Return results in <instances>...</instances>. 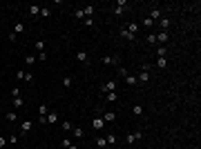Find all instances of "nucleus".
I'll return each mask as SVG.
<instances>
[{"label": "nucleus", "instance_id": "1", "mask_svg": "<svg viewBox=\"0 0 201 149\" xmlns=\"http://www.w3.org/2000/svg\"><path fill=\"white\" fill-rule=\"evenodd\" d=\"M143 138V131H134V134H128L125 136V142H128V145H134L136 140H141Z\"/></svg>", "mask_w": 201, "mask_h": 149}, {"label": "nucleus", "instance_id": "2", "mask_svg": "<svg viewBox=\"0 0 201 149\" xmlns=\"http://www.w3.org/2000/svg\"><path fill=\"white\" fill-rule=\"evenodd\" d=\"M101 62H103L105 67H114V65H118V58H116V56H103Z\"/></svg>", "mask_w": 201, "mask_h": 149}, {"label": "nucleus", "instance_id": "3", "mask_svg": "<svg viewBox=\"0 0 201 149\" xmlns=\"http://www.w3.org/2000/svg\"><path fill=\"white\" fill-rule=\"evenodd\" d=\"M101 91H116V80H107V82H103L101 85Z\"/></svg>", "mask_w": 201, "mask_h": 149}, {"label": "nucleus", "instance_id": "4", "mask_svg": "<svg viewBox=\"0 0 201 149\" xmlns=\"http://www.w3.org/2000/svg\"><path fill=\"white\" fill-rule=\"evenodd\" d=\"M92 127H94L96 131H99V129H103V127H105V120H103V116H96L94 120H92Z\"/></svg>", "mask_w": 201, "mask_h": 149}, {"label": "nucleus", "instance_id": "5", "mask_svg": "<svg viewBox=\"0 0 201 149\" xmlns=\"http://www.w3.org/2000/svg\"><path fill=\"white\" fill-rule=\"evenodd\" d=\"M136 80H139L141 85H145V82H150V80H152V76H150V71H141L139 76H136Z\"/></svg>", "mask_w": 201, "mask_h": 149}, {"label": "nucleus", "instance_id": "6", "mask_svg": "<svg viewBox=\"0 0 201 149\" xmlns=\"http://www.w3.org/2000/svg\"><path fill=\"white\" fill-rule=\"evenodd\" d=\"M31 127H34V123H31V120H25V123L20 125V134H22V136H25V134H29V131H31Z\"/></svg>", "mask_w": 201, "mask_h": 149}, {"label": "nucleus", "instance_id": "7", "mask_svg": "<svg viewBox=\"0 0 201 149\" xmlns=\"http://www.w3.org/2000/svg\"><path fill=\"white\" fill-rule=\"evenodd\" d=\"M172 25L170 18H165V16H161V20H159V27H161V31H168V27Z\"/></svg>", "mask_w": 201, "mask_h": 149}, {"label": "nucleus", "instance_id": "8", "mask_svg": "<svg viewBox=\"0 0 201 149\" xmlns=\"http://www.w3.org/2000/svg\"><path fill=\"white\" fill-rule=\"evenodd\" d=\"M83 14H85V18H92L96 14V7L94 5H87V7H83Z\"/></svg>", "mask_w": 201, "mask_h": 149}, {"label": "nucleus", "instance_id": "9", "mask_svg": "<svg viewBox=\"0 0 201 149\" xmlns=\"http://www.w3.org/2000/svg\"><path fill=\"white\" fill-rule=\"evenodd\" d=\"M121 36H123L125 40H130V42H134V40H136V36H134V33H132V31H128V29H125V27H123V29H121Z\"/></svg>", "mask_w": 201, "mask_h": 149}, {"label": "nucleus", "instance_id": "10", "mask_svg": "<svg viewBox=\"0 0 201 149\" xmlns=\"http://www.w3.org/2000/svg\"><path fill=\"white\" fill-rule=\"evenodd\" d=\"M103 116V120H105V123H114V120H116V113L114 111H107V113H101Z\"/></svg>", "mask_w": 201, "mask_h": 149}, {"label": "nucleus", "instance_id": "11", "mask_svg": "<svg viewBox=\"0 0 201 149\" xmlns=\"http://www.w3.org/2000/svg\"><path fill=\"white\" fill-rule=\"evenodd\" d=\"M107 145H116V142H118V136L116 134H114V131H110V134H107Z\"/></svg>", "mask_w": 201, "mask_h": 149}, {"label": "nucleus", "instance_id": "12", "mask_svg": "<svg viewBox=\"0 0 201 149\" xmlns=\"http://www.w3.org/2000/svg\"><path fill=\"white\" fill-rule=\"evenodd\" d=\"M168 38H170L168 31H159L157 33V42H168Z\"/></svg>", "mask_w": 201, "mask_h": 149}, {"label": "nucleus", "instance_id": "13", "mask_svg": "<svg viewBox=\"0 0 201 149\" xmlns=\"http://www.w3.org/2000/svg\"><path fill=\"white\" fill-rule=\"evenodd\" d=\"M125 82H128L130 87H134V85H139V80H136V76H132V73H128V76H125Z\"/></svg>", "mask_w": 201, "mask_h": 149}, {"label": "nucleus", "instance_id": "14", "mask_svg": "<svg viewBox=\"0 0 201 149\" xmlns=\"http://www.w3.org/2000/svg\"><path fill=\"white\" fill-rule=\"evenodd\" d=\"M47 123L56 125V123H58V113H56V111H49V113H47Z\"/></svg>", "mask_w": 201, "mask_h": 149}, {"label": "nucleus", "instance_id": "15", "mask_svg": "<svg viewBox=\"0 0 201 149\" xmlns=\"http://www.w3.org/2000/svg\"><path fill=\"white\" fill-rule=\"evenodd\" d=\"M29 16H34V18L40 16V5H31V7H29Z\"/></svg>", "mask_w": 201, "mask_h": 149}, {"label": "nucleus", "instance_id": "16", "mask_svg": "<svg viewBox=\"0 0 201 149\" xmlns=\"http://www.w3.org/2000/svg\"><path fill=\"white\" fill-rule=\"evenodd\" d=\"M25 29H27V27L22 25V22H16V25H14V33H16V36H18V33H22Z\"/></svg>", "mask_w": 201, "mask_h": 149}, {"label": "nucleus", "instance_id": "17", "mask_svg": "<svg viewBox=\"0 0 201 149\" xmlns=\"http://www.w3.org/2000/svg\"><path fill=\"white\" fill-rule=\"evenodd\" d=\"M148 18H152V20H161V9H152Z\"/></svg>", "mask_w": 201, "mask_h": 149}, {"label": "nucleus", "instance_id": "18", "mask_svg": "<svg viewBox=\"0 0 201 149\" xmlns=\"http://www.w3.org/2000/svg\"><path fill=\"white\" fill-rule=\"evenodd\" d=\"M22 105H25V100H22V96H16V98H14V107H16V109H20Z\"/></svg>", "mask_w": 201, "mask_h": 149}, {"label": "nucleus", "instance_id": "19", "mask_svg": "<svg viewBox=\"0 0 201 149\" xmlns=\"http://www.w3.org/2000/svg\"><path fill=\"white\" fill-rule=\"evenodd\" d=\"M49 7H43V5H40V18H49Z\"/></svg>", "mask_w": 201, "mask_h": 149}, {"label": "nucleus", "instance_id": "20", "mask_svg": "<svg viewBox=\"0 0 201 149\" xmlns=\"http://www.w3.org/2000/svg\"><path fill=\"white\" fill-rule=\"evenodd\" d=\"M125 29H128V31H132V33L136 36V31H139V25H136V22H130V25L125 27Z\"/></svg>", "mask_w": 201, "mask_h": 149}, {"label": "nucleus", "instance_id": "21", "mask_svg": "<svg viewBox=\"0 0 201 149\" xmlns=\"http://www.w3.org/2000/svg\"><path fill=\"white\" fill-rule=\"evenodd\" d=\"M105 98H107V102H114V100L118 98V94H116V91H107V96H105Z\"/></svg>", "mask_w": 201, "mask_h": 149}, {"label": "nucleus", "instance_id": "22", "mask_svg": "<svg viewBox=\"0 0 201 149\" xmlns=\"http://www.w3.org/2000/svg\"><path fill=\"white\" fill-rule=\"evenodd\" d=\"M25 65H29V67H31V65H36V56H31V54H29V56H25Z\"/></svg>", "mask_w": 201, "mask_h": 149}, {"label": "nucleus", "instance_id": "23", "mask_svg": "<svg viewBox=\"0 0 201 149\" xmlns=\"http://www.w3.org/2000/svg\"><path fill=\"white\" fill-rule=\"evenodd\" d=\"M157 67H159V69H165V67H168V58H159L157 60Z\"/></svg>", "mask_w": 201, "mask_h": 149}, {"label": "nucleus", "instance_id": "24", "mask_svg": "<svg viewBox=\"0 0 201 149\" xmlns=\"http://www.w3.org/2000/svg\"><path fill=\"white\" fill-rule=\"evenodd\" d=\"M96 147H101V149H105V147H107V140H105V138H103V136H101V138H96Z\"/></svg>", "mask_w": 201, "mask_h": 149}, {"label": "nucleus", "instance_id": "25", "mask_svg": "<svg viewBox=\"0 0 201 149\" xmlns=\"http://www.w3.org/2000/svg\"><path fill=\"white\" fill-rule=\"evenodd\" d=\"M38 113H40V116H47V113H49V107H47V105H40V107H38Z\"/></svg>", "mask_w": 201, "mask_h": 149}, {"label": "nucleus", "instance_id": "26", "mask_svg": "<svg viewBox=\"0 0 201 149\" xmlns=\"http://www.w3.org/2000/svg\"><path fill=\"white\" fill-rule=\"evenodd\" d=\"M74 18H76V20H85V14H83V9H76V11H74Z\"/></svg>", "mask_w": 201, "mask_h": 149}, {"label": "nucleus", "instance_id": "27", "mask_svg": "<svg viewBox=\"0 0 201 149\" xmlns=\"http://www.w3.org/2000/svg\"><path fill=\"white\" fill-rule=\"evenodd\" d=\"M132 113H134V116H141V113H143V107H141V105H134V107H132Z\"/></svg>", "mask_w": 201, "mask_h": 149}, {"label": "nucleus", "instance_id": "28", "mask_svg": "<svg viewBox=\"0 0 201 149\" xmlns=\"http://www.w3.org/2000/svg\"><path fill=\"white\" fill-rule=\"evenodd\" d=\"M157 54H159V58H165V54H168V49H165L163 45H161V47L157 49Z\"/></svg>", "mask_w": 201, "mask_h": 149}, {"label": "nucleus", "instance_id": "29", "mask_svg": "<svg viewBox=\"0 0 201 149\" xmlns=\"http://www.w3.org/2000/svg\"><path fill=\"white\" fill-rule=\"evenodd\" d=\"M76 58H78L80 62H87V54H85V51H78V54H76Z\"/></svg>", "mask_w": 201, "mask_h": 149}, {"label": "nucleus", "instance_id": "30", "mask_svg": "<svg viewBox=\"0 0 201 149\" xmlns=\"http://www.w3.org/2000/svg\"><path fill=\"white\" fill-rule=\"evenodd\" d=\"M74 136H76V138H83V136H85V131L80 129V127H74Z\"/></svg>", "mask_w": 201, "mask_h": 149}, {"label": "nucleus", "instance_id": "31", "mask_svg": "<svg viewBox=\"0 0 201 149\" xmlns=\"http://www.w3.org/2000/svg\"><path fill=\"white\" fill-rule=\"evenodd\" d=\"M7 142H9V145H16V142H18V136H16V134L7 136Z\"/></svg>", "mask_w": 201, "mask_h": 149}, {"label": "nucleus", "instance_id": "32", "mask_svg": "<svg viewBox=\"0 0 201 149\" xmlns=\"http://www.w3.org/2000/svg\"><path fill=\"white\" fill-rule=\"evenodd\" d=\"M83 25H85V27H96V22H94V18H85Z\"/></svg>", "mask_w": 201, "mask_h": 149}, {"label": "nucleus", "instance_id": "33", "mask_svg": "<svg viewBox=\"0 0 201 149\" xmlns=\"http://www.w3.org/2000/svg\"><path fill=\"white\" fill-rule=\"evenodd\" d=\"M145 40H148L150 45H157V33H150V36H148Z\"/></svg>", "mask_w": 201, "mask_h": 149}, {"label": "nucleus", "instance_id": "34", "mask_svg": "<svg viewBox=\"0 0 201 149\" xmlns=\"http://www.w3.org/2000/svg\"><path fill=\"white\" fill-rule=\"evenodd\" d=\"M63 87L70 89V87H72V78H63Z\"/></svg>", "mask_w": 201, "mask_h": 149}, {"label": "nucleus", "instance_id": "35", "mask_svg": "<svg viewBox=\"0 0 201 149\" xmlns=\"http://www.w3.org/2000/svg\"><path fill=\"white\" fill-rule=\"evenodd\" d=\"M60 127L65 129V131H70V129H72V123H70V120H63V125H60Z\"/></svg>", "mask_w": 201, "mask_h": 149}, {"label": "nucleus", "instance_id": "36", "mask_svg": "<svg viewBox=\"0 0 201 149\" xmlns=\"http://www.w3.org/2000/svg\"><path fill=\"white\" fill-rule=\"evenodd\" d=\"M7 120L9 123H16V120H18V113H7Z\"/></svg>", "mask_w": 201, "mask_h": 149}, {"label": "nucleus", "instance_id": "37", "mask_svg": "<svg viewBox=\"0 0 201 149\" xmlns=\"http://www.w3.org/2000/svg\"><path fill=\"white\" fill-rule=\"evenodd\" d=\"M152 25H154L152 18H143V27H152Z\"/></svg>", "mask_w": 201, "mask_h": 149}, {"label": "nucleus", "instance_id": "38", "mask_svg": "<svg viewBox=\"0 0 201 149\" xmlns=\"http://www.w3.org/2000/svg\"><path fill=\"white\" fill-rule=\"evenodd\" d=\"M36 49H38V54H40V51H45V42H43V40H38V42H36Z\"/></svg>", "mask_w": 201, "mask_h": 149}, {"label": "nucleus", "instance_id": "39", "mask_svg": "<svg viewBox=\"0 0 201 149\" xmlns=\"http://www.w3.org/2000/svg\"><path fill=\"white\" fill-rule=\"evenodd\" d=\"M9 145V142H7V138H5V136H0V149H2V147H7Z\"/></svg>", "mask_w": 201, "mask_h": 149}, {"label": "nucleus", "instance_id": "40", "mask_svg": "<svg viewBox=\"0 0 201 149\" xmlns=\"http://www.w3.org/2000/svg\"><path fill=\"white\" fill-rule=\"evenodd\" d=\"M123 11H125V7H114V14H116V16H121Z\"/></svg>", "mask_w": 201, "mask_h": 149}, {"label": "nucleus", "instance_id": "41", "mask_svg": "<svg viewBox=\"0 0 201 149\" xmlns=\"http://www.w3.org/2000/svg\"><path fill=\"white\" fill-rule=\"evenodd\" d=\"M38 60H47V51H40V54H38Z\"/></svg>", "mask_w": 201, "mask_h": 149}, {"label": "nucleus", "instance_id": "42", "mask_svg": "<svg viewBox=\"0 0 201 149\" xmlns=\"http://www.w3.org/2000/svg\"><path fill=\"white\" fill-rule=\"evenodd\" d=\"M152 69V65H148V62H143V67H141V71H150Z\"/></svg>", "mask_w": 201, "mask_h": 149}, {"label": "nucleus", "instance_id": "43", "mask_svg": "<svg viewBox=\"0 0 201 149\" xmlns=\"http://www.w3.org/2000/svg\"><path fill=\"white\" fill-rule=\"evenodd\" d=\"M16 78H20V80H25V71L18 69V73H16Z\"/></svg>", "mask_w": 201, "mask_h": 149}, {"label": "nucleus", "instance_id": "44", "mask_svg": "<svg viewBox=\"0 0 201 149\" xmlns=\"http://www.w3.org/2000/svg\"><path fill=\"white\" fill-rule=\"evenodd\" d=\"M29 80H34V76H31L29 71H25V82H29Z\"/></svg>", "mask_w": 201, "mask_h": 149}, {"label": "nucleus", "instance_id": "45", "mask_svg": "<svg viewBox=\"0 0 201 149\" xmlns=\"http://www.w3.org/2000/svg\"><path fill=\"white\" fill-rule=\"evenodd\" d=\"M67 149H78V147H76V145H72V147H67Z\"/></svg>", "mask_w": 201, "mask_h": 149}]
</instances>
